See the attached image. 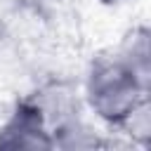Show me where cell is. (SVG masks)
<instances>
[{
    "instance_id": "cell-8",
    "label": "cell",
    "mask_w": 151,
    "mask_h": 151,
    "mask_svg": "<svg viewBox=\"0 0 151 151\" xmlns=\"http://www.w3.org/2000/svg\"><path fill=\"white\" fill-rule=\"evenodd\" d=\"M99 5H104V7H123V5H127V2H132V0H97Z\"/></svg>"
},
{
    "instance_id": "cell-1",
    "label": "cell",
    "mask_w": 151,
    "mask_h": 151,
    "mask_svg": "<svg viewBox=\"0 0 151 151\" xmlns=\"http://www.w3.org/2000/svg\"><path fill=\"white\" fill-rule=\"evenodd\" d=\"M144 97V87L113 54L99 57L87 68L83 83V106L106 127H116Z\"/></svg>"
},
{
    "instance_id": "cell-7",
    "label": "cell",
    "mask_w": 151,
    "mask_h": 151,
    "mask_svg": "<svg viewBox=\"0 0 151 151\" xmlns=\"http://www.w3.org/2000/svg\"><path fill=\"white\" fill-rule=\"evenodd\" d=\"M68 0H21V5L26 9H31L33 14H40V17H52L54 12H59Z\"/></svg>"
},
{
    "instance_id": "cell-6",
    "label": "cell",
    "mask_w": 151,
    "mask_h": 151,
    "mask_svg": "<svg viewBox=\"0 0 151 151\" xmlns=\"http://www.w3.org/2000/svg\"><path fill=\"white\" fill-rule=\"evenodd\" d=\"M113 132L123 134L132 146H142L146 149L151 144V101L149 97H144L116 127Z\"/></svg>"
},
{
    "instance_id": "cell-4",
    "label": "cell",
    "mask_w": 151,
    "mask_h": 151,
    "mask_svg": "<svg viewBox=\"0 0 151 151\" xmlns=\"http://www.w3.org/2000/svg\"><path fill=\"white\" fill-rule=\"evenodd\" d=\"M144 87H151V31L144 24L130 26L111 52Z\"/></svg>"
},
{
    "instance_id": "cell-3",
    "label": "cell",
    "mask_w": 151,
    "mask_h": 151,
    "mask_svg": "<svg viewBox=\"0 0 151 151\" xmlns=\"http://www.w3.org/2000/svg\"><path fill=\"white\" fill-rule=\"evenodd\" d=\"M28 101L42 116L50 134L68 120L83 116V94H78L66 83H47L38 87L33 94H28Z\"/></svg>"
},
{
    "instance_id": "cell-5",
    "label": "cell",
    "mask_w": 151,
    "mask_h": 151,
    "mask_svg": "<svg viewBox=\"0 0 151 151\" xmlns=\"http://www.w3.org/2000/svg\"><path fill=\"white\" fill-rule=\"evenodd\" d=\"M111 142L101 137V132L90 125L83 116L68 120L66 125L57 127L52 132V149H97V146H109Z\"/></svg>"
},
{
    "instance_id": "cell-2",
    "label": "cell",
    "mask_w": 151,
    "mask_h": 151,
    "mask_svg": "<svg viewBox=\"0 0 151 151\" xmlns=\"http://www.w3.org/2000/svg\"><path fill=\"white\" fill-rule=\"evenodd\" d=\"M0 149H19V151H38L52 149V134L38 113V109L24 97L14 104L7 118L0 123Z\"/></svg>"
}]
</instances>
